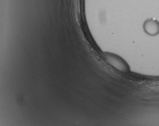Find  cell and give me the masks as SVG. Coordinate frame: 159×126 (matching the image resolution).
Masks as SVG:
<instances>
[{
	"label": "cell",
	"instance_id": "6da1fadb",
	"mask_svg": "<svg viewBox=\"0 0 159 126\" xmlns=\"http://www.w3.org/2000/svg\"><path fill=\"white\" fill-rule=\"evenodd\" d=\"M103 57L109 65L120 72L127 73L129 70L126 61L119 56L110 52H105Z\"/></svg>",
	"mask_w": 159,
	"mask_h": 126
}]
</instances>
